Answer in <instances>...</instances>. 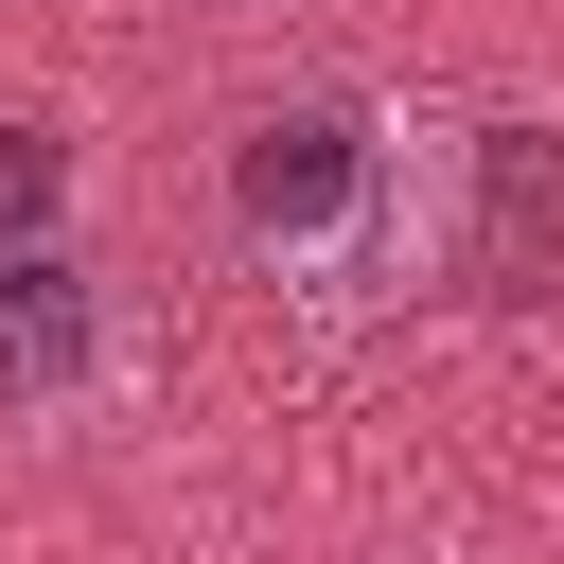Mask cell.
<instances>
[{
    "mask_svg": "<svg viewBox=\"0 0 564 564\" xmlns=\"http://www.w3.org/2000/svg\"><path fill=\"white\" fill-rule=\"evenodd\" d=\"M494 300L564 282V141L546 123H476V247H458Z\"/></svg>",
    "mask_w": 564,
    "mask_h": 564,
    "instance_id": "cell-2",
    "label": "cell"
},
{
    "mask_svg": "<svg viewBox=\"0 0 564 564\" xmlns=\"http://www.w3.org/2000/svg\"><path fill=\"white\" fill-rule=\"evenodd\" d=\"M53 194H70V141H53V123H0V247H35Z\"/></svg>",
    "mask_w": 564,
    "mask_h": 564,
    "instance_id": "cell-4",
    "label": "cell"
},
{
    "mask_svg": "<svg viewBox=\"0 0 564 564\" xmlns=\"http://www.w3.org/2000/svg\"><path fill=\"white\" fill-rule=\"evenodd\" d=\"M106 370V282L70 247H0V405H53Z\"/></svg>",
    "mask_w": 564,
    "mask_h": 564,
    "instance_id": "cell-3",
    "label": "cell"
},
{
    "mask_svg": "<svg viewBox=\"0 0 564 564\" xmlns=\"http://www.w3.org/2000/svg\"><path fill=\"white\" fill-rule=\"evenodd\" d=\"M370 194H388V141L352 88H300L229 141V229L264 264H370Z\"/></svg>",
    "mask_w": 564,
    "mask_h": 564,
    "instance_id": "cell-1",
    "label": "cell"
}]
</instances>
